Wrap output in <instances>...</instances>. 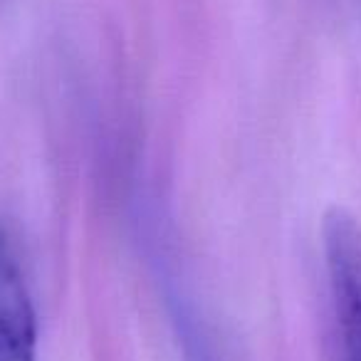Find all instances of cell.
<instances>
[{
    "mask_svg": "<svg viewBox=\"0 0 361 361\" xmlns=\"http://www.w3.org/2000/svg\"><path fill=\"white\" fill-rule=\"evenodd\" d=\"M322 247L341 361H361V223L344 208H329L322 223Z\"/></svg>",
    "mask_w": 361,
    "mask_h": 361,
    "instance_id": "1",
    "label": "cell"
},
{
    "mask_svg": "<svg viewBox=\"0 0 361 361\" xmlns=\"http://www.w3.org/2000/svg\"><path fill=\"white\" fill-rule=\"evenodd\" d=\"M0 361H37V317L13 238L0 226Z\"/></svg>",
    "mask_w": 361,
    "mask_h": 361,
    "instance_id": "2",
    "label": "cell"
}]
</instances>
